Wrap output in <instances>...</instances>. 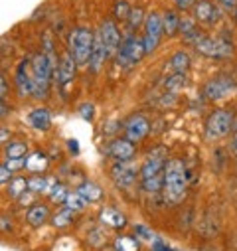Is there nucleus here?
<instances>
[{"label":"nucleus","mask_w":237,"mask_h":251,"mask_svg":"<svg viewBox=\"0 0 237 251\" xmlns=\"http://www.w3.org/2000/svg\"><path fill=\"white\" fill-rule=\"evenodd\" d=\"M28 190V180L24 178V176H16V178H12L10 182H8V194L12 196V198H20L24 192Z\"/></svg>","instance_id":"nucleus-33"},{"label":"nucleus","mask_w":237,"mask_h":251,"mask_svg":"<svg viewBox=\"0 0 237 251\" xmlns=\"http://www.w3.org/2000/svg\"><path fill=\"white\" fill-rule=\"evenodd\" d=\"M10 139H12V131H10L8 127H2V125H0V147L8 145Z\"/></svg>","instance_id":"nucleus-40"},{"label":"nucleus","mask_w":237,"mask_h":251,"mask_svg":"<svg viewBox=\"0 0 237 251\" xmlns=\"http://www.w3.org/2000/svg\"><path fill=\"white\" fill-rule=\"evenodd\" d=\"M51 226L57 227V229H64V227H70L73 222H75V212H71L70 208H64V210H59L55 212L51 218H49Z\"/></svg>","instance_id":"nucleus-28"},{"label":"nucleus","mask_w":237,"mask_h":251,"mask_svg":"<svg viewBox=\"0 0 237 251\" xmlns=\"http://www.w3.org/2000/svg\"><path fill=\"white\" fill-rule=\"evenodd\" d=\"M186 74H172V75H168V79L164 81V87H166V91H170V93H178L182 87H186Z\"/></svg>","instance_id":"nucleus-32"},{"label":"nucleus","mask_w":237,"mask_h":251,"mask_svg":"<svg viewBox=\"0 0 237 251\" xmlns=\"http://www.w3.org/2000/svg\"><path fill=\"white\" fill-rule=\"evenodd\" d=\"M14 85H16V93L22 99L32 97V59L26 57L22 59L18 68H16V75H14Z\"/></svg>","instance_id":"nucleus-15"},{"label":"nucleus","mask_w":237,"mask_h":251,"mask_svg":"<svg viewBox=\"0 0 237 251\" xmlns=\"http://www.w3.org/2000/svg\"><path fill=\"white\" fill-rule=\"evenodd\" d=\"M162 32L168 38H174L178 32H180V14L176 10H166L162 16Z\"/></svg>","instance_id":"nucleus-25"},{"label":"nucleus","mask_w":237,"mask_h":251,"mask_svg":"<svg viewBox=\"0 0 237 251\" xmlns=\"http://www.w3.org/2000/svg\"><path fill=\"white\" fill-rule=\"evenodd\" d=\"M6 160H24L28 156V145L24 141H10L4 147Z\"/></svg>","instance_id":"nucleus-26"},{"label":"nucleus","mask_w":237,"mask_h":251,"mask_svg":"<svg viewBox=\"0 0 237 251\" xmlns=\"http://www.w3.org/2000/svg\"><path fill=\"white\" fill-rule=\"evenodd\" d=\"M64 206H66V208H70L71 212H81V210H85L87 202H85V200H83V198H81L77 192H68Z\"/></svg>","instance_id":"nucleus-35"},{"label":"nucleus","mask_w":237,"mask_h":251,"mask_svg":"<svg viewBox=\"0 0 237 251\" xmlns=\"http://www.w3.org/2000/svg\"><path fill=\"white\" fill-rule=\"evenodd\" d=\"M28 125L34 131L46 133L51 129V113L47 107H36L28 113Z\"/></svg>","instance_id":"nucleus-17"},{"label":"nucleus","mask_w":237,"mask_h":251,"mask_svg":"<svg viewBox=\"0 0 237 251\" xmlns=\"http://www.w3.org/2000/svg\"><path fill=\"white\" fill-rule=\"evenodd\" d=\"M235 91H237V83L229 75H215V77L208 79L202 89L204 97L210 101H223L229 95H233Z\"/></svg>","instance_id":"nucleus-8"},{"label":"nucleus","mask_w":237,"mask_h":251,"mask_svg":"<svg viewBox=\"0 0 237 251\" xmlns=\"http://www.w3.org/2000/svg\"><path fill=\"white\" fill-rule=\"evenodd\" d=\"M188 192V172L180 158H170L164 168V180H162V194L164 202L170 206H178Z\"/></svg>","instance_id":"nucleus-2"},{"label":"nucleus","mask_w":237,"mask_h":251,"mask_svg":"<svg viewBox=\"0 0 237 251\" xmlns=\"http://www.w3.org/2000/svg\"><path fill=\"white\" fill-rule=\"evenodd\" d=\"M196 51L202 53L204 57H210V59H227L233 55V44L223 40V38L204 36L196 44Z\"/></svg>","instance_id":"nucleus-7"},{"label":"nucleus","mask_w":237,"mask_h":251,"mask_svg":"<svg viewBox=\"0 0 237 251\" xmlns=\"http://www.w3.org/2000/svg\"><path fill=\"white\" fill-rule=\"evenodd\" d=\"M113 249L115 251H141V241L137 239V235H117V239L113 241Z\"/></svg>","instance_id":"nucleus-27"},{"label":"nucleus","mask_w":237,"mask_h":251,"mask_svg":"<svg viewBox=\"0 0 237 251\" xmlns=\"http://www.w3.org/2000/svg\"><path fill=\"white\" fill-rule=\"evenodd\" d=\"M14 172L8 168V164H0V186H4V184H8L14 176H12Z\"/></svg>","instance_id":"nucleus-37"},{"label":"nucleus","mask_w":237,"mask_h":251,"mask_svg":"<svg viewBox=\"0 0 237 251\" xmlns=\"http://www.w3.org/2000/svg\"><path fill=\"white\" fill-rule=\"evenodd\" d=\"M148 133H150V121L142 113H135L125 121V139L127 141L139 143V141L146 139Z\"/></svg>","instance_id":"nucleus-12"},{"label":"nucleus","mask_w":237,"mask_h":251,"mask_svg":"<svg viewBox=\"0 0 237 251\" xmlns=\"http://www.w3.org/2000/svg\"><path fill=\"white\" fill-rule=\"evenodd\" d=\"M93 32L91 28L79 26L73 28L70 32L68 44H70V53L73 55L77 66H87L89 64V55H91V48H93Z\"/></svg>","instance_id":"nucleus-5"},{"label":"nucleus","mask_w":237,"mask_h":251,"mask_svg":"<svg viewBox=\"0 0 237 251\" xmlns=\"http://www.w3.org/2000/svg\"><path fill=\"white\" fill-rule=\"evenodd\" d=\"M192 66V59L188 55V51L184 50H178L172 53V57L168 59V68L174 72V74H186Z\"/></svg>","instance_id":"nucleus-24"},{"label":"nucleus","mask_w":237,"mask_h":251,"mask_svg":"<svg viewBox=\"0 0 237 251\" xmlns=\"http://www.w3.org/2000/svg\"><path fill=\"white\" fill-rule=\"evenodd\" d=\"M36 196H38V194H34V192H30V190H26V192L18 198V204H20V206H34V204H36V202H34V200H36Z\"/></svg>","instance_id":"nucleus-39"},{"label":"nucleus","mask_w":237,"mask_h":251,"mask_svg":"<svg viewBox=\"0 0 237 251\" xmlns=\"http://www.w3.org/2000/svg\"><path fill=\"white\" fill-rule=\"evenodd\" d=\"M51 184H53V180H49V178H46L42 174H34L28 180V190L34 192V194H47Z\"/></svg>","instance_id":"nucleus-29"},{"label":"nucleus","mask_w":237,"mask_h":251,"mask_svg":"<svg viewBox=\"0 0 237 251\" xmlns=\"http://www.w3.org/2000/svg\"><path fill=\"white\" fill-rule=\"evenodd\" d=\"M221 8L212 2V0H198L192 8V18L196 22H204L208 26H215L219 20H221Z\"/></svg>","instance_id":"nucleus-13"},{"label":"nucleus","mask_w":237,"mask_h":251,"mask_svg":"<svg viewBox=\"0 0 237 251\" xmlns=\"http://www.w3.org/2000/svg\"><path fill=\"white\" fill-rule=\"evenodd\" d=\"M77 68L79 66L75 64L73 55L70 51H66L62 57H59V64H57V70H55V81H57V85L62 87V89H66L68 85H71L73 79H75V75H77Z\"/></svg>","instance_id":"nucleus-14"},{"label":"nucleus","mask_w":237,"mask_h":251,"mask_svg":"<svg viewBox=\"0 0 237 251\" xmlns=\"http://www.w3.org/2000/svg\"><path fill=\"white\" fill-rule=\"evenodd\" d=\"M166 162H168V149L166 147H154L152 151H148L146 160L139 168L141 188L146 194L162 192V180H164Z\"/></svg>","instance_id":"nucleus-1"},{"label":"nucleus","mask_w":237,"mask_h":251,"mask_svg":"<svg viewBox=\"0 0 237 251\" xmlns=\"http://www.w3.org/2000/svg\"><path fill=\"white\" fill-rule=\"evenodd\" d=\"M97 34H99V38H101V42H103V46H105V50H107V55H109V57H111V55H117L118 48H121V42H123L117 22L111 20V18L103 20Z\"/></svg>","instance_id":"nucleus-11"},{"label":"nucleus","mask_w":237,"mask_h":251,"mask_svg":"<svg viewBox=\"0 0 237 251\" xmlns=\"http://www.w3.org/2000/svg\"><path fill=\"white\" fill-rule=\"evenodd\" d=\"M107 57H109V55H107V50H105V46H103L99 34H95V36H93L91 55H89V64H87V68L91 70V74H99V72L103 70Z\"/></svg>","instance_id":"nucleus-18"},{"label":"nucleus","mask_w":237,"mask_h":251,"mask_svg":"<svg viewBox=\"0 0 237 251\" xmlns=\"http://www.w3.org/2000/svg\"><path fill=\"white\" fill-rule=\"evenodd\" d=\"M215 4L221 6V8H225V10H235L237 0H215Z\"/></svg>","instance_id":"nucleus-44"},{"label":"nucleus","mask_w":237,"mask_h":251,"mask_svg":"<svg viewBox=\"0 0 237 251\" xmlns=\"http://www.w3.org/2000/svg\"><path fill=\"white\" fill-rule=\"evenodd\" d=\"M70 149H73V151L77 152V143H75V141H70Z\"/></svg>","instance_id":"nucleus-47"},{"label":"nucleus","mask_w":237,"mask_h":251,"mask_svg":"<svg viewBox=\"0 0 237 251\" xmlns=\"http://www.w3.org/2000/svg\"><path fill=\"white\" fill-rule=\"evenodd\" d=\"M109 176L113 180V184L121 190H131L139 180V166L131 162H115L109 168Z\"/></svg>","instance_id":"nucleus-9"},{"label":"nucleus","mask_w":237,"mask_h":251,"mask_svg":"<svg viewBox=\"0 0 237 251\" xmlns=\"http://www.w3.org/2000/svg\"><path fill=\"white\" fill-rule=\"evenodd\" d=\"M196 2H198V0H174L176 10H180V12H188V10H192Z\"/></svg>","instance_id":"nucleus-38"},{"label":"nucleus","mask_w":237,"mask_h":251,"mask_svg":"<svg viewBox=\"0 0 237 251\" xmlns=\"http://www.w3.org/2000/svg\"><path fill=\"white\" fill-rule=\"evenodd\" d=\"M12 107L6 103V99H0V121H4L8 115H10Z\"/></svg>","instance_id":"nucleus-42"},{"label":"nucleus","mask_w":237,"mask_h":251,"mask_svg":"<svg viewBox=\"0 0 237 251\" xmlns=\"http://www.w3.org/2000/svg\"><path fill=\"white\" fill-rule=\"evenodd\" d=\"M79 115H81L85 121H93V115H95L93 103H81V105H79Z\"/></svg>","instance_id":"nucleus-36"},{"label":"nucleus","mask_w":237,"mask_h":251,"mask_svg":"<svg viewBox=\"0 0 237 251\" xmlns=\"http://www.w3.org/2000/svg\"><path fill=\"white\" fill-rule=\"evenodd\" d=\"M233 18H235V22H237V6H235V10H233Z\"/></svg>","instance_id":"nucleus-48"},{"label":"nucleus","mask_w":237,"mask_h":251,"mask_svg":"<svg viewBox=\"0 0 237 251\" xmlns=\"http://www.w3.org/2000/svg\"><path fill=\"white\" fill-rule=\"evenodd\" d=\"M66 196H68V188L64 184H57L53 180V184L49 186V190H47V198L55 204H64L66 202Z\"/></svg>","instance_id":"nucleus-34"},{"label":"nucleus","mask_w":237,"mask_h":251,"mask_svg":"<svg viewBox=\"0 0 237 251\" xmlns=\"http://www.w3.org/2000/svg\"><path fill=\"white\" fill-rule=\"evenodd\" d=\"M8 91H10V85H8L6 77H4V74H0V99H6Z\"/></svg>","instance_id":"nucleus-41"},{"label":"nucleus","mask_w":237,"mask_h":251,"mask_svg":"<svg viewBox=\"0 0 237 251\" xmlns=\"http://www.w3.org/2000/svg\"><path fill=\"white\" fill-rule=\"evenodd\" d=\"M47 220H49V208H47L46 204H34V206H30V210L26 212V222H28V226L34 227V229H38V227H42L44 224H47Z\"/></svg>","instance_id":"nucleus-22"},{"label":"nucleus","mask_w":237,"mask_h":251,"mask_svg":"<svg viewBox=\"0 0 237 251\" xmlns=\"http://www.w3.org/2000/svg\"><path fill=\"white\" fill-rule=\"evenodd\" d=\"M47 166H49V158L46 156V152L36 151V152H30L24 158V168L32 174H42V172L47 170Z\"/></svg>","instance_id":"nucleus-23"},{"label":"nucleus","mask_w":237,"mask_h":251,"mask_svg":"<svg viewBox=\"0 0 237 251\" xmlns=\"http://www.w3.org/2000/svg\"><path fill=\"white\" fill-rule=\"evenodd\" d=\"M146 55L144 51V44H142V38H137L133 32H129L123 42H121V48H118L117 51V59H118V64H121L123 68H135L139 66L142 57Z\"/></svg>","instance_id":"nucleus-6"},{"label":"nucleus","mask_w":237,"mask_h":251,"mask_svg":"<svg viewBox=\"0 0 237 251\" xmlns=\"http://www.w3.org/2000/svg\"><path fill=\"white\" fill-rule=\"evenodd\" d=\"M107 154L115 162H131L137 156V147L127 139H113L107 147Z\"/></svg>","instance_id":"nucleus-16"},{"label":"nucleus","mask_w":237,"mask_h":251,"mask_svg":"<svg viewBox=\"0 0 237 251\" xmlns=\"http://www.w3.org/2000/svg\"><path fill=\"white\" fill-rule=\"evenodd\" d=\"M53 74H55V68L51 66V61L42 51L32 57V97L34 99L49 97Z\"/></svg>","instance_id":"nucleus-3"},{"label":"nucleus","mask_w":237,"mask_h":251,"mask_svg":"<svg viewBox=\"0 0 237 251\" xmlns=\"http://www.w3.org/2000/svg\"><path fill=\"white\" fill-rule=\"evenodd\" d=\"M144 36H142V44H144V51L146 55L148 53H154L158 44H160V38L164 36L162 32V16L158 12H150L146 14V20H144Z\"/></svg>","instance_id":"nucleus-10"},{"label":"nucleus","mask_w":237,"mask_h":251,"mask_svg":"<svg viewBox=\"0 0 237 251\" xmlns=\"http://www.w3.org/2000/svg\"><path fill=\"white\" fill-rule=\"evenodd\" d=\"M233 125H235L233 111H229V109H215L213 113L208 115V119L204 123V137L208 141L223 139V137H227L233 131Z\"/></svg>","instance_id":"nucleus-4"},{"label":"nucleus","mask_w":237,"mask_h":251,"mask_svg":"<svg viewBox=\"0 0 237 251\" xmlns=\"http://www.w3.org/2000/svg\"><path fill=\"white\" fill-rule=\"evenodd\" d=\"M131 4L127 0H115L113 2V8H111V14H113V20H118V22H127L129 14H131Z\"/></svg>","instance_id":"nucleus-30"},{"label":"nucleus","mask_w":237,"mask_h":251,"mask_svg":"<svg viewBox=\"0 0 237 251\" xmlns=\"http://www.w3.org/2000/svg\"><path fill=\"white\" fill-rule=\"evenodd\" d=\"M231 149L235 151V154H237V123L233 125V139H231Z\"/></svg>","instance_id":"nucleus-46"},{"label":"nucleus","mask_w":237,"mask_h":251,"mask_svg":"<svg viewBox=\"0 0 237 251\" xmlns=\"http://www.w3.org/2000/svg\"><path fill=\"white\" fill-rule=\"evenodd\" d=\"M178 34L182 36V40L188 46H194V48L206 36V34H202V30L198 28V24H196L194 18H180V32H178Z\"/></svg>","instance_id":"nucleus-20"},{"label":"nucleus","mask_w":237,"mask_h":251,"mask_svg":"<svg viewBox=\"0 0 237 251\" xmlns=\"http://www.w3.org/2000/svg\"><path fill=\"white\" fill-rule=\"evenodd\" d=\"M77 194L87 202V204H97L105 198V190L93 180H83L79 186H77Z\"/></svg>","instance_id":"nucleus-19"},{"label":"nucleus","mask_w":237,"mask_h":251,"mask_svg":"<svg viewBox=\"0 0 237 251\" xmlns=\"http://www.w3.org/2000/svg\"><path fill=\"white\" fill-rule=\"evenodd\" d=\"M144 20H146V14H144V8H142V6L131 8V14H129V18H127L129 32H137L141 26H144Z\"/></svg>","instance_id":"nucleus-31"},{"label":"nucleus","mask_w":237,"mask_h":251,"mask_svg":"<svg viewBox=\"0 0 237 251\" xmlns=\"http://www.w3.org/2000/svg\"><path fill=\"white\" fill-rule=\"evenodd\" d=\"M99 222L113 227V229H123L129 222H127V216L123 212H118L117 208H103L99 212Z\"/></svg>","instance_id":"nucleus-21"},{"label":"nucleus","mask_w":237,"mask_h":251,"mask_svg":"<svg viewBox=\"0 0 237 251\" xmlns=\"http://www.w3.org/2000/svg\"><path fill=\"white\" fill-rule=\"evenodd\" d=\"M135 229L141 233L139 237H142V239H148V241H152V239H154V233H152L150 229H146L144 226H135Z\"/></svg>","instance_id":"nucleus-43"},{"label":"nucleus","mask_w":237,"mask_h":251,"mask_svg":"<svg viewBox=\"0 0 237 251\" xmlns=\"http://www.w3.org/2000/svg\"><path fill=\"white\" fill-rule=\"evenodd\" d=\"M152 251H174V249H170L162 239H154V243H152Z\"/></svg>","instance_id":"nucleus-45"}]
</instances>
